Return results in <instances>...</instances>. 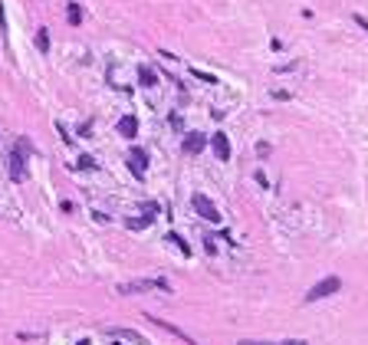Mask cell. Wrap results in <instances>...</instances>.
Here are the masks:
<instances>
[{
  "mask_svg": "<svg viewBox=\"0 0 368 345\" xmlns=\"http://www.w3.org/2000/svg\"><path fill=\"white\" fill-rule=\"evenodd\" d=\"M151 290L171 293V283L161 280V276H148V280H132V283H122V286H118V293H128V296H138V293H151Z\"/></svg>",
  "mask_w": 368,
  "mask_h": 345,
  "instance_id": "obj_1",
  "label": "cell"
},
{
  "mask_svg": "<svg viewBox=\"0 0 368 345\" xmlns=\"http://www.w3.org/2000/svg\"><path fill=\"white\" fill-rule=\"evenodd\" d=\"M26 151H30V145H26V141H16L13 151H10V178H13L16 184L26 178Z\"/></svg>",
  "mask_w": 368,
  "mask_h": 345,
  "instance_id": "obj_2",
  "label": "cell"
},
{
  "mask_svg": "<svg viewBox=\"0 0 368 345\" xmlns=\"http://www.w3.org/2000/svg\"><path fill=\"white\" fill-rule=\"evenodd\" d=\"M342 290V280L339 276H326V280H319L313 286V290L306 293V303H316V299H326V296H332V293H339Z\"/></svg>",
  "mask_w": 368,
  "mask_h": 345,
  "instance_id": "obj_3",
  "label": "cell"
},
{
  "mask_svg": "<svg viewBox=\"0 0 368 345\" xmlns=\"http://www.w3.org/2000/svg\"><path fill=\"white\" fill-rule=\"evenodd\" d=\"M191 204H194V211H197V217H204V220H211V224H217L220 220V214H217V207L207 201L204 194H194L191 197Z\"/></svg>",
  "mask_w": 368,
  "mask_h": 345,
  "instance_id": "obj_4",
  "label": "cell"
},
{
  "mask_svg": "<svg viewBox=\"0 0 368 345\" xmlns=\"http://www.w3.org/2000/svg\"><path fill=\"white\" fill-rule=\"evenodd\" d=\"M181 148H184V155H201V151L207 148V135L188 132V135H184V141H181Z\"/></svg>",
  "mask_w": 368,
  "mask_h": 345,
  "instance_id": "obj_5",
  "label": "cell"
},
{
  "mask_svg": "<svg viewBox=\"0 0 368 345\" xmlns=\"http://www.w3.org/2000/svg\"><path fill=\"white\" fill-rule=\"evenodd\" d=\"M211 148H214V158H217V161H230V141H227L224 132L211 135Z\"/></svg>",
  "mask_w": 368,
  "mask_h": 345,
  "instance_id": "obj_6",
  "label": "cell"
},
{
  "mask_svg": "<svg viewBox=\"0 0 368 345\" xmlns=\"http://www.w3.org/2000/svg\"><path fill=\"white\" fill-rule=\"evenodd\" d=\"M128 168H132V174L141 181L145 178V168H148V155H145L141 148H132L128 151Z\"/></svg>",
  "mask_w": 368,
  "mask_h": 345,
  "instance_id": "obj_7",
  "label": "cell"
},
{
  "mask_svg": "<svg viewBox=\"0 0 368 345\" xmlns=\"http://www.w3.org/2000/svg\"><path fill=\"white\" fill-rule=\"evenodd\" d=\"M118 135H125V138H132V135L135 132H138V122H135V118L132 115H122V118H118Z\"/></svg>",
  "mask_w": 368,
  "mask_h": 345,
  "instance_id": "obj_8",
  "label": "cell"
},
{
  "mask_svg": "<svg viewBox=\"0 0 368 345\" xmlns=\"http://www.w3.org/2000/svg\"><path fill=\"white\" fill-rule=\"evenodd\" d=\"M138 79H141V86H158V76L151 66H138Z\"/></svg>",
  "mask_w": 368,
  "mask_h": 345,
  "instance_id": "obj_9",
  "label": "cell"
},
{
  "mask_svg": "<svg viewBox=\"0 0 368 345\" xmlns=\"http://www.w3.org/2000/svg\"><path fill=\"white\" fill-rule=\"evenodd\" d=\"M33 43H36L39 53H49V33L46 30H36V39H33Z\"/></svg>",
  "mask_w": 368,
  "mask_h": 345,
  "instance_id": "obj_10",
  "label": "cell"
},
{
  "mask_svg": "<svg viewBox=\"0 0 368 345\" xmlns=\"http://www.w3.org/2000/svg\"><path fill=\"white\" fill-rule=\"evenodd\" d=\"M165 240H171V243H174V247H178V250H181V253H184V257H188V253H191V247H188V243H184V240H181V237H178V234H168V237H165Z\"/></svg>",
  "mask_w": 368,
  "mask_h": 345,
  "instance_id": "obj_11",
  "label": "cell"
},
{
  "mask_svg": "<svg viewBox=\"0 0 368 345\" xmlns=\"http://www.w3.org/2000/svg\"><path fill=\"white\" fill-rule=\"evenodd\" d=\"M191 76H197L201 82H217V79L211 76V72H204V69H197V66H191Z\"/></svg>",
  "mask_w": 368,
  "mask_h": 345,
  "instance_id": "obj_12",
  "label": "cell"
},
{
  "mask_svg": "<svg viewBox=\"0 0 368 345\" xmlns=\"http://www.w3.org/2000/svg\"><path fill=\"white\" fill-rule=\"evenodd\" d=\"M148 224H151V214H148V217H135V220H128V227H132V230H141V227H148Z\"/></svg>",
  "mask_w": 368,
  "mask_h": 345,
  "instance_id": "obj_13",
  "label": "cell"
},
{
  "mask_svg": "<svg viewBox=\"0 0 368 345\" xmlns=\"http://www.w3.org/2000/svg\"><path fill=\"white\" fill-rule=\"evenodd\" d=\"M79 168H86V171H95V161L89 155H79Z\"/></svg>",
  "mask_w": 368,
  "mask_h": 345,
  "instance_id": "obj_14",
  "label": "cell"
},
{
  "mask_svg": "<svg viewBox=\"0 0 368 345\" xmlns=\"http://www.w3.org/2000/svg\"><path fill=\"white\" fill-rule=\"evenodd\" d=\"M79 20H82V13H79V7L72 3V7H69V23H79Z\"/></svg>",
  "mask_w": 368,
  "mask_h": 345,
  "instance_id": "obj_15",
  "label": "cell"
},
{
  "mask_svg": "<svg viewBox=\"0 0 368 345\" xmlns=\"http://www.w3.org/2000/svg\"><path fill=\"white\" fill-rule=\"evenodd\" d=\"M283 345H306L303 339H290V342H283Z\"/></svg>",
  "mask_w": 368,
  "mask_h": 345,
  "instance_id": "obj_16",
  "label": "cell"
},
{
  "mask_svg": "<svg viewBox=\"0 0 368 345\" xmlns=\"http://www.w3.org/2000/svg\"><path fill=\"white\" fill-rule=\"evenodd\" d=\"M240 345H267V342H240Z\"/></svg>",
  "mask_w": 368,
  "mask_h": 345,
  "instance_id": "obj_17",
  "label": "cell"
},
{
  "mask_svg": "<svg viewBox=\"0 0 368 345\" xmlns=\"http://www.w3.org/2000/svg\"><path fill=\"white\" fill-rule=\"evenodd\" d=\"M79 345H89V342H86V339H82V342H79Z\"/></svg>",
  "mask_w": 368,
  "mask_h": 345,
  "instance_id": "obj_18",
  "label": "cell"
}]
</instances>
